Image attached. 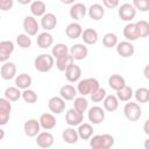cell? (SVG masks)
Segmentation results:
<instances>
[{
	"mask_svg": "<svg viewBox=\"0 0 149 149\" xmlns=\"http://www.w3.org/2000/svg\"><path fill=\"white\" fill-rule=\"evenodd\" d=\"M70 54L71 56L77 59V61H81L84 58H86L87 54H88V50H87V47H85L84 44L81 43H77V44H73L71 48H70Z\"/></svg>",
	"mask_w": 149,
	"mask_h": 149,
	"instance_id": "7c38bea8",
	"label": "cell"
},
{
	"mask_svg": "<svg viewBox=\"0 0 149 149\" xmlns=\"http://www.w3.org/2000/svg\"><path fill=\"white\" fill-rule=\"evenodd\" d=\"M143 130H144V133L147 135H149V119H147L144 121V123H143Z\"/></svg>",
	"mask_w": 149,
	"mask_h": 149,
	"instance_id": "7dc6e473",
	"label": "cell"
},
{
	"mask_svg": "<svg viewBox=\"0 0 149 149\" xmlns=\"http://www.w3.org/2000/svg\"><path fill=\"white\" fill-rule=\"evenodd\" d=\"M87 13V8L84 3H80V2H77V3H73L70 8V16L71 19H74V20H81Z\"/></svg>",
	"mask_w": 149,
	"mask_h": 149,
	"instance_id": "9a60e30c",
	"label": "cell"
},
{
	"mask_svg": "<svg viewBox=\"0 0 149 149\" xmlns=\"http://www.w3.org/2000/svg\"><path fill=\"white\" fill-rule=\"evenodd\" d=\"M143 74H144V77L147 79H149V64H147L146 68L143 69Z\"/></svg>",
	"mask_w": 149,
	"mask_h": 149,
	"instance_id": "c3c4849f",
	"label": "cell"
},
{
	"mask_svg": "<svg viewBox=\"0 0 149 149\" xmlns=\"http://www.w3.org/2000/svg\"><path fill=\"white\" fill-rule=\"evenodd\" d=\"M123 113H125V116L129 121H137L142 115V109H141L139 104L130 101V102H127L125 105Z\"/></svg>",
	"mask_w": 149,
	"mask_h": 149,
	"instance_id": "3957f363",
	"label": "cell"
},
{
	"mask_svg": "<svg viewBox=\"0 0 149 149\" xmlns=\"http://www.w3.org/2000/svg\"><path fill=\"white\" fill-rule=\"evenodd\" d=\"M59 95L64 99V100H68V101H70V100H73L74 98H76V95H77V90L72 86V85H63L62 87H61V90H59Z\"/></svg>",
	"mask_w": 149,
	"mask_h": 149,
	"instance_id": "484cf974",
	"label": "cell"
},
{
	"mask_svg": "<svg viewBox=\"0 0 149 149\" xmlns=\"http://www.w3.org/2000/svg\"><path fill=\"white\" fill-rule=\"evenodd\" d=\"M3 136H5V132H3V129H0V140H2Z\"/></svg>",
	"mask_w": 149,
	"mask_h": 149,
	"instance_id": "f5cc1de1",
	"label": "cell"
},
{
	"mask_svg": "<svg viewBox=\"0 0 149 149\" xmlns=\"http://www.w3.org/2000/svg\"><path fill=\"white\" fill-rule=\"evenodd\" d=\"M102 44L106 48H113L118 44V36L113 33H107L102 38Z\"/></svg>",
	"mask_w": 149,
	"mask_h": 149,
	"instance_id": "74e56055",
	"label": "cell"
},
{
	"mask_svg": "<svg viewBox=\"0 0 149 149\" xmlns=\"http://www.w3.org/2000/svg\"><path fill=\"white\" fill-rule=\"evenodd\" d=\"M14 0H0V9L1 10H9L13 7Z\"/></svg>",
	"mask_w": 149,
	"mask_h": 149,
	"instance_id": "f6af8a7d",
	"label": "cell"
},
{
	"mask_svg": "<svg viewBox=\"0 0 149 149\" xmlns=\"http://www.w3.org/2000/svg\"><path fill=\"white\" fill-rule=\"evenodd\" d=\"M87 118L91 123L93 125H99L105 120V111L100 106H93L88 109Z\"/></svg>",
	"mask_w": 149,
	"mask_h": 149,
	"instance_id": "277c9868",
	"label": "cell"
},
{
	"mask_svg": "<svg viewBox=\"0 0 149 149\" xmlns=\"http://www.w3.org/2000/svg\"><path fill=\"white\" fill-rule=\"evenodd\" d=\"M22 95V92L17 86H9L5 90V98H7L9 101H16Z\"/></svg>",
	"mask_w": 149,
	"mask_h": 149,
	"instance_id": "d6a6232c",
	"label": "cell"
},
{
	"mask_svg": "<svg viewBox=\"0 0 149 149\" xmlns=\"http://www.w3.org/2000/svg\"><path fill=\"white\" fill-rule=\"evenodd\" d=\"M69 51H70V50H69L68 45L64 44V43H57V44H55V45L52 47V50H51L52 56H54L56 59L59 58V57H62V56L68 55Z\"/></svg>",
	"mask_w": 149,
	"mask_h": 149,
	"instance_id": "e575fe53",
	"label": "cell"
},
{
	"mask_svg": "<svg viewBox=\"0 0 149 149\" xmlns=\"http://www.w3.org/2000/svg\"><path fill=\"white\" fill-rule=\"evenodd\" d=\"M135 99L137 102H148L149 101V90L146 87H140L134 92Z\"/></svg>",
	"mask_w": 149,
	"mask_h": 149,
	"instance_id": "d590c367",
	"label": "cell"
},
{
	"mask_svg": "<svg viewBox=\"0 0 149 149\" xmlns=\"http://www.w3.org/2000/svg\"><path fill=\"white\" fill-rule=\"evenodd\" d=\"M36 144L40 148H50L54 144V135L49 132H42L38 133L37 137H36Z\"/></svg>",
	"mask_w": 149,
	"mask_h": 149,
	"instance_id": "30bf717a",
	"label": "cell"
},
{
	"mask_svg": "<svg viewBox=\"0 0 149 149\" xmlns=\"http://www.w3.org/2000/svg\"><path fill=\"white\" fill-rule=\"evenodd\" d=\"M0 111L1 112H9L12 111V104L7 98H0Z\"/></svg>",
	"mask_w": 149,
	"mask_h": 149,
	"instance_id": "ee69618b",
	"label": "cell"
},
{
	"mask_svg": "<svg viewBox=\"0 0 149 149\" xmlns=\"http://www.w3.org/2000/svg\"><path fill=\"white\" fill-rule=\"evenodd\" d=\"M73 107H74L77 111L84 113V112L87 109V107H88V101L85 99L84 95L78 97V98H74V99H73Z\"/></svg>",
	"mask_w": 149,
	"mask_h": 149,
	"instance_id": "8d00e7d4",
	"label": "cell"
},
{
	"mask_svg": "<svg viewBox=\"0 0 149 149\" xmlns=\"http://www.w3.org/2000/svg\"><path fill=\"white\" fill-rule=\"evenodd\" d=\"M52 42H54L52 35L49 34L48 31L41 33V34L37 36V38H36V43H37V45H38L40 48H42V49H47V48L51 47Z\"/></svg>",
	"mask_w": 149,
	"mask_h": 149,
	"instance_id": "d4e9b609",
	"label": "cell"
},
{
	"mask_svg": "<svg viewBox=\"0 0 149 149\" xmlns=\"http://www.w3.org/2000/svg\"><path fill=\"white\" fill-rule=\"evenodd\" d=\"M106 95H107L106 90L99 87L97 91H94V92L91 93V100L93 102H100V101H104V99H105Z\"/></svg>",
	"mask_w": 149,
	"mask_h": 149,
	"instance_id": "60d3db41",
	"label": "cell"
},
{
	"mask_svg": "<svg viewBox=\"0 0 149 149\" xmlns=\"http://www.w3.org/2000/svg\"><path fill=\"white\" fill-rule=\"evenodd\" d=\"M144 149H149V139H147L146 141H144Z\"/></svg>",
	"mask_w": 149,
	"mask_h": 149,
	"instance_id": "816d5d0a",
	"label": "cell"
},
{
	"mask_svg": "<svg viewBox=\"0 0 149 149\" xmlns=\"http://www.w3.org/2000/svg\"><path fill=\"white\" fill-rule=\"evenodd\" d=\"M81 38H83L84 43H86V44H94L98 41V33L93 28H87V29L83 30Z\"/></svg>",
	"mask_w": 149,
	"mask_h": 149,
	"instance_id": "f1b7e54d",
	"label": "cell"
},
{
	"mask_svg": "<svg viewBox=\"0 0 149 149\" xmlns=\"http://www.w3.org/2000/svg\"><path fill=\"white\" fill-rule=\"evenodd\" d=\"M31 77L27 73H21L15 78V85L20 88V90H26L29 88V86L31 85Z\"/></svg>",
	"mask_w": 149,
	"mask_h": 149,
	"instance_id": "f546056e",
	"label": "cell"
},
{
	"mask_svg": "<svg viewBox=\"0 0 149 149\" xmlns=\"http://www.w3.org/2000/svg\"><path fill=\"white\" fill-rule=\"evenodd\" d=\"M17 2L21 3V5H28V3L31 2V0H17Z\"/></svg>",
	"mask_w": 149,
	"mask_h": 149,
	"instance_id": "f907efd6",
	"label": "cell"
},
{
	"mask_svg": "<svg viewBox=\"0 0 149 149\" xmlns=\"http://www.w3.org/2000/svg\"><path fill=\"white\" fill-rule=\"evenodd\" d=\"M134 51H135L134 45L128 41H122V42L116 44V52L121 57H125V58L130 57L134 55Z\"/></svg>",
	"mask_w": 149,
	"mask_h": 149,
	"instance_id": "8fae6325",
	"label": "cell"
},
{
	"mask_svg": "<svg viewBox=\"0 0 149 149\" xmlns=\"http://www.w3.org/2000/svg\"><path fill=\"white\" fill-rule=\"evenodd\" d=\"M108 85L112 90L114 91H119L120 88H122L126 85V80L120 74H112L108 78Z\"/></svg>",
	"mask_w": 149,
	"mask_h": 149,
	"instance_id": "83f0119b",
	"label": "cell"
},
{
	"mask_svg": "<svg viewBox=\"0 0 149 149\" xmlns=\"http://www.w3.org/2000/svg\"><path fill=\"white\" fill-rule=\"evenodd\" d=\"M113 146L114 137L111 134H98L90 140V147L92 149H109Z\"/></svg>",
	"mask_w": 149,
	"mask_h": 149,
	"instance_id": "6da1fadb",
	"label": "cell"
},
{
	"mask_svg": "<svg viewBox=\"0 0 149 149\" xmlns=\"http://www.w3.org/2000/svg\"><path fill=\"white\" fill-rule=\"evenodd\" d=\"M0 73H1L2 79H5V80L13 79L15 77V74H16V66H15V64L12 63V62H6L1 66Z\"/></svg>",
	"mask_w": 149,
	"mask_h": 149,
	"instance_id": "2e32d148",
	"label": "cell"
},
{
	"mask_svg": "<svg viewBox=\"0 0 149 149\" xmlns=\"http://www.w3.org/2000/svg\"><path fill=\"white\" fill-rule=\"evenodd\" d=\"M47 10V5L42 0H35L30 5V12L34 16H43Z\"/></svg>",
	"mask_w": 149,
	"mask_h": 149,
	"instance_id": "cb8c5ba5",
	"label": "cell"
},
{
	"mask_svg": "<svg viewBox=\"0 0 149 149\" xmlns=\"http://www.w3.org/2000/svg\"><path fill=\"white\" fill-rule=\"evenodd\" d=\"M57 24V17L52 13H47L41 19V27L44 30H52Z\"/></svg>",
	"mask_w": 149,
	"mask_h": 149,
	"instance_id": "ac0fdd59",
	"label": "cell"
},
{
	"mask_svg": "<svg viewBox=\"0 0 149 149\" xmlns=\"http://www.w3.org/2000/svg\"><path fill=\"white\" fill-rule=\"evenodd\" d=\"M13 51H14V43L12 41H1L0 42V62H6Z\"/></svg>",
	"mask_w": 149,
	"mask_h": 149,
	"instance_id": "4fadbf2b",
	"label": "cell"
},
{
	"mask_svg": "<svg viewBox=\"0 0 149 149\" xmlns=\"http://www.w3.org/2000/svg\"><path fill=\"white\" fill-rule=\"evenodd\" d=\"M73 61H74V58L71 56V54H68V55L62 56V57L56 59V66H57V69L59 71H64L65 72L73 64Z\"/></svg>",
	"mask_w": 149,
	"mask_h": 149,
	"instance_id": "44dd1931",
	"label": "cell"
},
{
	"mask_svg": "<svg viewBox=\"0 0 149 149\" xmlns=\"http://www.w3.org/2000/svg\"><path fill=\"white\" fill-rule=\"evenodd\" d=\"M38 121L41 123V127L44 130H50V129L56 127V118H55V115L52 113H43V114H41Z\"/></svg>",
	"mask_w": 149,
	"mask_h": 149,
	"instance_id": "5bb4252c",
	"label": "cell"
},
{
	"mask_svg": "<svg viewBox=\"0 0 149 149\" xmlns=\"http://www.w3.org/2000/svg\"><path fill=\"white\" fill-rule=\"evenodd\" d=\"M74 1L76 0H61V2L64 5H72V3H74Z\"/></svg>",
	"mask_w": 149,
	"mask_h": 149,
	"instance_id": "681fc988",
	"label": "cell"
},
{
	"mask_svg": "<svg viewBox=\"0 0 149 149\" xmlns=\"http://www.w3.org/2000/svg\"><path fill=\"white\" fill-rule=\"evenodd\" d=\"M119 107V99L116 95H113V94H108L105 97L104 99V108L107 111V112H114L116 111Z\"/></svg>",
	"mask_w": 149,
	"mask_h": 149,
	"instance_id": "4316f807",
	"label": "cell"
},
{
	"mask_svg": "<svg viewBox=\"0 0 149 149\" xmlns=\"http://www.w3.org/2000/svg\"><path fill=\"white\" fill-rule=\"evenodd\" d=\"M48 107L54 114H61L65 109V100L59 97H52L48 101Z\"/></svg>",
	"mask_w": 149,
	"mask_h": 149,
	"instance_id": "ba28073f",
	"label": "cell"
},
{
	"mask_svg": "<svg viewBox=\"0 0 149 149\" xmlns=\"http://www.w3.org/2000/svg\"><path fill=\"white\" fill-rule=\"evenodd\" d=\"M80 76H81V69H80L79 65H77V64H74V63L65 71V78H66L70 83H74V81L79 80Z\"/></svg>",
	"mask_w": 149,
	"mask_h": 149,
	"instance_id": "ffe728a7",
	"label": "cell"
},
{
	"mask_svg": "<svg viewBox=\"0 0 149 149\" xmlns=\"http://www.w3.org/2000/svg\"><path fill=\"white\" fill-rule=\"evenodd\" d=\"M62 139L64 142L69 143V144H72V143H76L79 139V134H78V130H76L74 128H66L63 130L62 133Z\"/></svg>",
	"mask_w": 149,
	"mask_h": 149,
	"instance_id": "603a6c76",
	"label": "cell"
},
{
	"mask_svg": "<svg viewBox=\"0 0 149 149\" xmlns=\"http://www.w3.org/2000/svg\"><path fill=\"white\" fill-rule=\"evenodd\" d=\"M77 130L81 140H88L93 135V127L91 123H80Z\"/></svg>",
	"mask_w": 149,
	"mask_h": 149,
	"instance_id": "4dcf8cb0",
	"label": "cell"
},
{
	"mask_svg": "<svg viewBox=\"0 0 149 149\" xmlns=\"http://www.w3.org/2000/svg\"><path fill=\"white\" fill-rule=\"evenodd\" d=\"M102 3L106 8H109V9H113L115 7H118L119 5V0H102Z\"/></svg>",
	"mask_w": 149,
	"mask_h": 149,
	"instance_id": "bcb514c9",
	"label": "cell"
},
{
	"mask_svg": "<svg viewBox=\"0 0 149 149\" xmlns=\"http://www.w3.org/2000/svg\"><path fill=\"white\" fill-rule=\"evenodd\" d=\"M84 120V115L81 112L77 111L74 107L69 109L65 114V121L69 126H79Z\"/></svg>",
	"mask_w": 149,
	"mask_h": 149,
	"instance_id": "8992f818",
	"label": "cell"
},
{
	"mask_svg": "<svg viewBox=\"0 0 149 149\" xmlns=\"http://www.w3.org/2000/svg\"><path fill=\"white\" fill-rule=\"evenodd\" d=\"M65 34L69 38H78L83 34L81 26L77 22H72V23L68 24V27L65 28Z\"/></svg>",
	"mask_w": 149,
	"mask_h": 149,
	"instance_id": "7402d4cb",
	"label": "cell"
},
{
	"mask_svg": "<svg viewBox=\"0 0 149 149\" xmlns=\"http://www.w3.org/2000/svg\"><path fill=\"white\" fill-rule=\"evenodd\" d=\"M133 94H134V92H133L132 87L130 86H127V85H125L122 88H120L119 91H116V97L121 101H129L132 99Z\"/></svg>",
	"mask_w": 149,
	"mask_h": 149,
	"instance_id": "836d02e7",
	"label": "cell"
},
{
	"mask_svg": "<svg viewBox=\"0 0 149 149\" xmlns=\"http://www.w3.org/2000/svg\"><path fill=\"white\" fill-rule=\"evenodd\" d=\"M87 13H88V16L94 20V21H99L104 17L105 15V9L99 3H93L90 6V8L87 9Z\"/></svg>",
	"mask_w": 149,
	"mask_h": 149,
	"instance_id": "d6986e66",
	"label": "cell"
},
{
	"mask_svg": "<svg viewBox=\"0 0 149 149\" xmlns=\"http://www.w3.org/2000/svg\"><path fill=\"white\" fill-rule=\"evenodd\" d=\"M136 26L139 28L140 31V36L141 37H147L149 35V22L146 20H140L136 22Z\"/></svg>",
	"mask_w": 149,
	"mask_h": 149,
	"instance_id": "b9f144b4",
	"label": "cell"
},
{
	"mask_svg": "<svg viewBox=\"0 0 149 149\" xmlns=\"http://www.w3.org/2000/svg\"><path fill=\"white\" fill-rule=\"evenodd\" d=\"M22 98L28 104H35L37 101V94L35 93V91L33 90H29V88H26L23 90L22 92Z\"/></svg>",
	"mask_w": 149,
	"mask_h": 149,
	"instance_id": "ab89813d",
	"label": "cell"
},
{
	"mask_svg": "<svg viewBox=\"0 0 149 149\" xmlns=\"http://www.w3.org/2000/svg\"><path fill=\"white\" fill-rule=\"evenodd\" d=\"M41 123L40 121L35 120V119H30V120H27L23 125V130H24V134L29 137H35L38 135L40 133V129H41Z\"/></svg>",
	"mask_w": 149,
	"mask_h": 149,
	"instance_id": "52a82bcc",
	"label": "cell"
},
{
	"mask_svg": "<svg viewBox=\"0 0 149 149\" xmlns=\"http://www.w3.org/2000/svg\"><path fill=\"white\" fill-rule=\"evenodd\" d=\"M54 64H55V57L52 55H49V54H41L34 61L35 69L40 72L50 71L52 69Z\"/></svg>",
	"mask_w": 149,
	"mask_h": 149,
	"instance_id": "7a4b0ae2",
	"label": "cell"
},
{
	"mask_svg": "<svg viewBox=\"0 0 149 149\" xmlns=\"http://www.w3.org/2000/svg\"><path fill=\"white\" fill-rule=\"evenodd\" d=\"M119 17L123 21H132L136 15V8L132 3H123L118 10Z\"/></svg>",
	"mask_w": 149,
	"mask_h": 149,
	"instance_id": "5b68a950",
	"label": "cell"
},
{
	"mask_svg": "<svg viewBox=\"0 0 149 149\" xmlns=\"http://www.w3.org/2000/svg\"><path fill=\"white\" fill-rule=\"evenodd\" d=\"M77 91L80 95H87V94H91L92 93V86H91V80L90 78H86V79H83L78 83V86H77Z\"/></svg>",
	"mask_w": 149,
	"mask_h": 149,
	"instance_id": "1f68e13d",
	"label": "cell"
},
{
	"mask_svg": "<svg viewBox=\"0 0 149 149\" xmlns=\"http://www.w3.org/2000/svg\"><path fill=\"white\" fill-rule=\"evenodd\" d=\"M133 6L140 12L149 10V0H133Z\"/></svg>",
	"mask_w": 149,
	"mask_h": 149,
	"instance_id": "7bdbcfd3",
	"label": "cell"
},
{
	"mask_svg": "<svg viewBox=\"0 0 149 149\" xmlns=\"http://www.w3.org/2000/svg\"><path fill=\"white\" fill-rule=\"evenodd\" d=\"M16 43L20 48L27 49L31 45V38L29 37L28 34H19L16 36Z\"/></svg>",
	"mask_w": 149,
	"mask_h": 149,
	"instance_id": "f35d334b",
	"label": "cell"
},
{
	"mask_svg": "<svg viewBox=\"0 0 149 149\" xmlns=\"http://www.w3.org/2000/svg\"><path fill=\"white\" fill-rule=\"evenodd\" d=\"M23 29L26 31V34H28L29 36H34L37 34L40 26L36 21V19L34 16H26L23 20Z\"/></svg>",
	"mask_w": 149,
	"mask_h": 149,
	"instance_id": "9c48e42d",
	"label": "cell"
},
{
	"mask_svg": "<svg viewBox=\"0 0 149 149\" xmlns=\"http://www.w3.org/2000/svg\"><path fill=\"white\" fill-rule=\"evenodd\" d=\"M123 36L128 40V41H136L137 38H140V31L139 28L136 26V23H128L123 28Z\"/></svg>",
	"mask_w": 149,
	"mask_h": 149,
	"instance_id": "e0dca14e",
	"label": "cell"
}]
</instances>
